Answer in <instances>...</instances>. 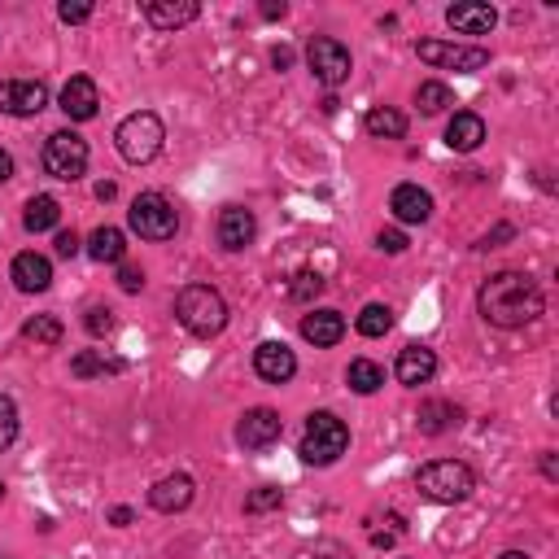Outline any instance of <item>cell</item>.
<instances>
[{"label": "cell", "instance_id": "cell-1", "mask_svg": "<svg viewBox=\"0 0 559 559\" xmlns=\"http://www.w3.org/2000/svg\"><path fill=\"white\" fill-rule=\"evenodd\" d=\"M477 306L494 328H529L546 311V297L538 280L525 276V271H498V276L481 284Z\"/></svg>", "mask_w": 559, "mask_h": 559}, {"label": "cell", "instance_id": "cell-2", "mask_svg": "<svg viewBox=\"0 0 559 559\" xmlns=\"http://www.w3.org/2000/svg\"><path fill=\"white\" fill-rule=\"evenodd\" d=\"M175 319L193 332V337H219L228 328V302L210 284H184L175 293Z\"/></svg>", "mask_w": 559, "mask_h": 559}, {"label": "cell", "instance_id": "cell-3", "mask_svg": "<svg viewBox=\"0 0 559 559\" xmlns=\"http://www.w3.org/2000/svg\"><path fill=\"white\" fill-rule=\"evenodd\" d=\"M346 450H350L346 420H337L332 411H311V415H306V437H302V450H297L306 463L328 468V463H337Z\"/></svg>", "mask_w": 559, "mask_h": 559}, {"label": "cell", "instance_id": "cell-4", "mask_svg": "<svg viewBox=\"0 0 559 559\" xmlns=\"http://www.w3.org/2000/svg\"><path fill=\"white\" fill-rule=\"evenodd\" d=\"M415 485H420V494L433 498V503H463V498L477 490V477H472V468L459 459H433L415 472Z\"/></svg>", "mask_w": 559, "mask_h": 559}, {"label": "cell", "instance_id": "cell-5", "mask_svg": "<svg viewBox=\"0 0 559 559\" xmlns=\"http://www.w3.org/2000/svg\"><path fill=\"white\" fill-rule=\"evenodd\" d=\"M162 140H166V127H162V118L153 114V110H140V114H127L123 123H118V132H114V145L118 153H123L132 166H145L153 162L162 153Z\"/></svg>", "mask_w": 559, "mask_h": 559}, {"label": "cell", "instance_id": "cell-6", "mask_svg": "<svg viewBox=\"0 0 559 559\" xmlns=\"http://www.w3.org/2000/svg\"><path fill=\"white\" fill-rule=\"evenodd\" d=\"M127 223H132L140 241H171L175 228H180V214L162 193H140L132 201V210H127Z\"/></svg>", "mask_w": 559, "mask_h": 559}, {"label": "cell", "instance_id": "cell-7", "mask_svg": "<svg viewBox=\"0 0 559 559\" xmlns=\"http://www.w3.org/2000/svg\"><path fill=\"white\" fill-rule=\"evenodd\" d=\"M44 171L62 184H75L88 171V140L79 132H53L44 140Z\"/></svg>", "mask_w": 559, "mask_h": 559}, {"label": "cell", "instance_id": "cell-8", "mask_svg": "<svg viewBox=\"0 0 559 559\" xmlns=\"http://www.w3.org/2000/svg\"><path fill=\"white\" fill-rule=\"evenodd\" d=\"M306 66H311V75L324 83V88H341L354 70L350 49L341 40H332V35H315V40L306 44Z\"/></svg>", "mask_w": 559, "mask_h": 559}, {"label": "cell", "instance_id": "cell-9", "mask_svg": "<svg viewBox=\"0 0 559 559\" xmlns=\"http://www.w3.org/2000/svg\"><path fill=\"white\" fill-rule=\"evenodd\" d=\"M420 62L437 70H459V75H477L490 66V49H463V44H442V40H420L415 44Z\"/></svg>", "mask_w": 559, "mask_h": 559}, {"label": "cell", "instance_id": "cell-10", "mask_svg": "<svg viewBox=\"0 0 559 559\" xmlns=\"http://www.w3.org/2000/svg\"><path fill=\"white\" fill-rule=\"evenodd\" d=\"M49 105V88L40 79H9L0 83V110L14 118H35Z\"/></svg>", "mask_w": 559, "mask_h": 559}, {"label": "cell", "instance_id": "cell-11", "mask_svg": "<svg viewBox=\"0 0 559 559\" xmlns=\"http://www.w3.org/2000/svg\"><path fill=\"white\" fill-rule=\"evenodd\" d=\"M57 101H62V114L70 118V123H92L97 110H101V88L88 75H70Z\"/></svg>", "mask_w": 559, "mask_h": 559}, {"label": "cell", "instance_id": "cell-12", "mask_svg": "<svg viewBox=\"0 0 559 559\" xmlns=\"http://www.w3.org/2000/svg\"><path fill=\"white\" fill-rule=\"evenodd\" d=\"M280 433H284V420L271 407H254V411H245V420L241 428H236V437H241V446L245 450H267L271 442H280Z\"/></svg>", "mask_w": 559, "mask_h": 559}, {"label": "cell", "instance_id": "cell-13", "mask_svg": "<svg viewBox=\"0 0 559 559\" xmlns=\"http://www.w3.org/2000/svg\"><path fill=\"white\" fill-rule=\"evenodd\" d=\"M254 372L263 376L267 385H289L297 376V359L284 341H263V346L254 350Z\"/></svg>", "mask_w": 559, "mask_h": 559}, {"label": "cell", "instance_id": "cell-14", "mask_svg": "<svg viewBox=\"0 0 559 559\" xmlns=\"http://www.w3.org/2000/svg\"><path fill=\"white\" fill-rule=\"evenodd\" d=\"M394 376H398L407 389H420V385H428V380L437 376V354L428 350V346H420V341H411V346H402V350H398Z\"/></svg>", "mask_w": 559, "mask_h": 559}, {"label": "cell", "instance_id": "cell-15", "mask_svg": "<svg viewBox=\"0 0 559 559\" xmlns=\"http://www.w3.org/2000/svg\"><path fill=\"white\" fill-rule=\"evenodd\" d=\"M214 236H219V245L223 249H245V245H254V236H258V219H254V210H245V206H228L219 214V228H214Z\"/></svg>", "mask_w": 559, "mask_h": 559}, {"label": "cell", "instance_id": "cell-16", "mask_svg": "<svg viewBox=\"0 0 559 559\" xmlns=\"http://www.w3.org/2000/svg\"><path fill=\"white\" fill-rule=\"evenodd\" d=\"M193 498H197L193 477L175 472V477H162V481L149 490V507H153V511H162V516H175V511H184L188 503H193Z\"/></svg>", "mask_w": 559, "mask_h": 559}, {"label": "cell", "instance_id": "cell-17", "mask_svg": "<svg viewBox=\"0 0 559 559\" xmlns=\"http://www.w3.org/2000/svg\"><path fill=\"white\" fill-rule=\"evenodd\" d=\"M446 22L459 35H490L498 27V14L494 5H481V0H459V5L446 9Z\"/></svg>", "mask_w": 559, "mask_h": 559}, {"label": "cell", "instance_id": "cell-18", "mask_svg": "<svg viewBox=\"0 0 559 559\" xmlns=\"http://www.w3.org/2000/svg\"><path fill=\"white\" fill-rule=\"evenodd\" d=\"M9 276H14V284H18L22 293H44L53 284V263L44 254H35V249H27V254L14 258Z\"/></svg>", "mask_w": 559, "mask_h": 559}, {"label": "cell", "instance_id": "cell-19", "mask_svg": "<svg viewBox=\"0 0 559 559\" xmlns=\"http://www.w3.org/2000/svg\"><path fill=\"white\" fill-rule=\"evenodd\" d=\"M201 14V5L197 0H149L145 5V18H149V27H158V31H180L188 27Z\"/></svg>", "mask_w": 559, "mask_h": 559}, {"label": "cell", "instance_id": "cell-20", "mask_svg": "<svg viewBox=\"0 0 559 559\" xmlns=\"http://www.w3.org/2000/svg\"><path fill=\"white\" fill-rule=\"evenodd\" d=\"M389 210H394L398 223H428V214H433V197H428L420 184H398L394 197H389Z\"/></svg>", "mask_w": 559, "mask_h": 559}, {"label": "cell", "instance_id": "cell-21", "mask_svg": "<svg viewBox=\"0 0 559 559\" xmlns=\"http://www.w3.org/2000/svg\"><path fill=\"white\" fill-rule=\"evenodd\" d=\"M481 140H485V118H481V114L459 110V114L446 123V145L455 149V153H472V149H481Z\"/></svg>", "mask_w": 559, "mask_h": 559}, {"label": "cell", "instance_id": "cell-22", "mask_svg": "<svg viewBox=\"0 0 559 559\" xmlns=\"http://www.w3.org/2000/svg\"><path fill=\"white\" fill-rule=\"evenodd\" d=\"M302 337L311 341V346L328 350V346H337V341L346 337V319H341V311H311L302 319Z\"/></svg>", "mask_w": 559, "mask_h": 559}, {"label": "cell", "instance_id": "cell-23", "mask_svg": "<svg viewBox=\"0 0 559 559\" xmlns=\"http://www.w3.org/2000/svg\"><path fill=\"white\" fill-rule=\"evenodd\" d=\"M123 359H114V354H105V350H79L75 359H70V376H79V380H92V376H118L123 372Z\"/></svg>", "mask_w": 559, "mask_h": 559}, {"label": "cell", "instance_id": "cell-24", "mask_svg": "<svg viewBox=\"0 0 559 559\" xmlns=\"http://www.w3.org/2000/svg\"><path fill=\"white\" fill-rule=\"evenodd\" d=\"M363 127H367V136H376V140H402L407 136V114L389 110V105H376V110L363 118Z\"/></svg>", "mask_w": 559, "mask_h": 559}, {"label": "cell", "instance_id": "cell-25", "mask_svg": "<svg viewBox=\"0 0 559 559\" xmlns=\"http://www.w3.org/2000/svg\"><path fill=\"white\" fill-rule=\"evenodd\" d=\"M415 424H420V433L437 437V433H446V428L459 424V407L455 402H424L420 415H415Z\"/></svg>", "mask_w": 559, "mask_h": 559}, {"label": "cell", "instance_id": "cell-26", "mask_svg": "<svg viewBox=\"0 0 559 559\" xmlns=\"http://www.w3.org/2000/svg\"><path fill=\"white\" fill-rule=\"evenodd\" d=\"M88 254L97 258V263H123L127 254V236L118 228H97L88 236Z\"/></svg>", "mask_w": 559, "mask_h": 559}, {"label": "cell", "instance_id": "cell-27", "mask_svg": "<svg viewBox=\"0 0 559 559\" xmlns=\"http://www.w3.org/2000/svg\"><path fill=\"white\" fill-rule=\"evenodd\" d=\"M57 219H62L57 197H31L27 214H22V228H27V232H49V228H57Z\"/></svg>", "mask_w": 559, "mask_h": 559}, {"label": "cell", "instance_id": "cell-28", "mask_svg": "<svg viewBox=\"0 0 559 559\" xmlns=\"http://www.w3.org/2000/svg\"><path fill=\"white\" fill-rule=\"evenodd\" d=\"M22 337H27L31 346H62L66 328H62L57 315H31L27 324H22Z\"/></svg>", "mask_w": 559, "mask_h": 559}, {"label": "cell", "instance_id": "cell-29", "mask_svg": "<svg viewBox=\"0 0 559 559\" xmlns=\"http://www.w3.org/2000/svg\"><path fill=\"white\" fill-rule=\"evenodd\" d=\"M346 380H350L354 394H376V389L385 385V367L372 363V359H354L350 372H346Z\"/></svg>", "mask_w": 559, "mask_h": 559}, {"label": "cell", "instance_id": "cell-30", "mask_svg": "<svg viewBox=\"0 0 559 559\" xmlns=\"http://www.w3.org/2000/svg\"><path fill=\"white\" fill-rule=\"evenodd\" d=\"M354 328H359L363 337H385V332L394 328V311H389V306H380V302H372V306H363V311H359Z\"/></svg>", "mask_w": 559, "mask_h": 559}, {"label": "cell", "instance_id": "cell-31", "mask_svg": "<svg viewBox=\"0 0 559 559\" xmlns=\"http://www.w3.org/2000/svg\"><path fill=\"white\" fill-rule=\"evenodd\" d=\"M415 105H420L424 114H442L446 105H455V92L446 88V83H437V79H428L415 88Z\"/></svg>", "mask_w": 559, "mask_h": 559}, {"label": "cell", "instance_id": "cell-32", "mask_svg": "<svg viewBox=\"0 0 559 559\" xmlns=\"http://www.w3.org/2000/svg\"><path fill=\"white\" fill-rule=\"evenodd\" d=\"M324 293V276L319 271H297L293 284H289V297L293 302H311V297Z\"/></svg>", "mask_w": 559, "mask_h": 559}, {"label": "cell", "instance_id": "cell-33", "mask_svg": "<svg viewBox=\"0 0 559 559\" xmlns=\"http://www.w3.org/2000/svg\"><path fill=\"white\" fill-rule=\"evenodd\" d=\"M14 437H18V407H14V398L0 394V450L14 446Z\"/></svg>", "mask_w": 559, "mask_h": 559}, {"label": "cell", "instance_id": "cell-34", "mask_svg": "<svg viewBox=\"0 0 559 559\" xmlns=\"http://www.w3.org/2000/svg\"><path fill=\"white\" fill-rule=\"evenodd\" d=\"M280 503H284V490H276V485H263V490H254L245 498V511H249V516H258V511H271Z\"/></svg>", "mask_w": 559, "mask_h": 559}, {"label": "cell", "instance_id": "cell-35", "mask_svg": "<svg viewBox=\"0 0 559 559\" xmlns=\"http://www.w3.org/2000/svg\"><path fill=\"white\" fill-rule=\"evenodd\" d=\"M83 324H88L92 337H101V332H110V328H114V311H110V306H92Z\"/></svg>", "mask_w": 559, "mask_h": 559}, {"label": "cell", "instance_id": "cell-36", "mask_svg": "<svg viewBox=\"0 0 559 559\" xmlns=\"http://www.w3.org/2000/svg\"><path fill=\"white\" fill-rule=\"evenodd\" d=\"M57 18H62V22H88L92 5H88V0H62V5H57Z\"/></svg>", "mask_w": 559, "mask_h": 559}, {"label": "cell", "instance_id": "cell-37", "mask_svg": "<svg viewBox=\"0 0 559 559\" xmlns=\"http://www.w3.org/2000/svg\"><path fill=\"white\" fill-rule=\"evenodd\" d=\"M118 289H123V293H140V289H145V271L132 267V263H123V267H118Z\"/></svg>", "mask_w": 559, "mask_h": 559}, {"label": "cell", "instance_id": "cell-38", "mask_svg": "<svg viewBox=\"0 0 559 559\" xmlns=\"http://www.w3.org/2000/svg\"><path fill=\"white\" fill-rule=\"evenodd\" d=\"M376 245L385 249V254H402V249H407V236H402L398 228H389V232H380V236H376Z\"/></svg>", "mask_w": 559, "mask_h": 559}, {"label": "cell", "instance_id": "cell-39", "mask_svg": "<svg viewBox=\"0 0 559 559\" xmlns=\"http://www.w3.org/2000/svg\"><path fill=\"white\" fill-rule=\"evenodd\" d=\"M79 245H83V241H79L75 232H57V254H62V258H75Z\"/></svg>", "mask_w": 559, "mask_h": 559}, {"label": "cell", "instance_id": "cell-40", "mask_svg": "<svg viewBox=\"0 0 559 559\" xmlns=\"http://www.w3.org/2000/svg\"><path fill=\"white\" fill-rule=\"evenodd\" d=\"M5 180H14V158L0 149V184H5Z\"/></svg>", "mask_w": 559, "mask_h": 559}, {"label": "cell", "instance_id": "cell-41", "mask_svg": "<svg viewBox=\"0 0 559 559\" xmlns=\"http://www.w3.org/2000/svg\"><path fill=\"white\" fill-rule=\"evenodd\" d=\"M271 62H276V70H289L293 66V49H276L271 53Z\"/></svg>", "mask_w": 559, "mask_h": 559}, {"label": "cell", "instance_id": "cell-42", "mask_svg": "<svg viewBox=\"0 0 559 559\" xmlns=\"http://www.w3.org/2000/svg\"><path fill=\"white\" fill-rule=\"evenodd\" d=\"M110 520H114V525H132V511H127V507H114Z\"/></svg>", "mask_w": 559, "mask_h": 559}, {"label": "cell", "instance_id": "cell-43", "mask_svg": "<svg viewBox=\"0 0 559 559\" xmlns=\"http://www.w3.org/2000/svg\"><path fill=\"white\" fill-rule=\"evenodd\" d=\"M263 18H284V0H280V5H276V0H267V5H263Z\"/></svg>", "mask_w": 559, "mask_h": 559}, {"label": "cell", "instance_id": "cell-44", "mask_svg": "<svg viewBox=\"0 0 559 559\" xmlns=\"http://www.w3.org/2000/svg\"><path fill=\"white\" fill-rule=\"evenodd\" d=\"M114 193H118V188H114L110 180H101V184H97V197H101V201H114Z\"/></svg>", "mask_w": 559, "mask_h": 559}, {"label": "cell", "instance_id": "cell-45", "mask_svg": "<svg viewBox=\"0 0 559 559\" xmlns=\"http://www.w3.org/2000/svg\"><path fill=\"white\" fill-rule=\"evenodd\" d=\"M542 472L555 481V455H542Z\"/></svg>", "mask_w": 559, "mask_h": 559}, {"label": "cell", "instance_id": "cell-46", "mask_svg": "<svg viewBox=\"0 0 559 559\" xmlns=\"http://www.w3.org/2000/svg\"><path fill=\"white\" fill-rule=\"evenodd\" d=\"M498 559H529V555H525V551H503Z\"/></svg>", "mask_w": 559, "mask_h": 559}, {"label": "cell", "instance_id": "cell-47", "mask_svg": "<svg viewBox=\"0 0 559 559\" xmlns=\"http://www.w3.org/2000/svg\"><path fill=\"white\" fill-rule=\"evenodd\" d=\"M0 494H5V481H0Z\"/></svg>", "mask_w": 559, "mask_h": 559}, {"label": "cell", "instance_id": "cell-48", "mask_svg": "<svg viewBox=\"0 0 559 559\" xmlns=\"http://www.w3.org/2000/svg\"><path fill=\"white\" fill-rule=\"evenodd\" d=\"M0 559H5V555H0Z\"/></svg>", "mask_w": 559, "mask_h": 559}]
</instances>
